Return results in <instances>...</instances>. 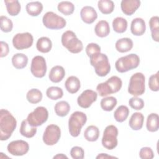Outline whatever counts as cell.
I'll use <instances>...</instances> for the list:
<instances>
[{
  "label": "cell",
  "mask_w": 159,
  "mask_h": 159,
  "mask_svg": "<svg viewBox=\"0 0 159 159\" xmlns=\"http://www.w3.org/2000/svg\"><path fill=\"white\" fill-rule=\"evenodd\" d=\"M17 126V121L12 114L7 110L0 111V139L2 141L8 140Z\"/></svg>",
  "instance_id": "1"
},
{
  "label": "cell",
  "mask_w": 159,
  "mask_h": 159,
  "mask_svg": "<svg viewBox=\"0 0 159 159\" xmlns=\"http://www.w3.org/2000/svg\"><path fill=\"white\" fill-rule=\"evenodd\" d=\"M90 63L94 68L95 73L99 76H106L111 71V65L106 54L96 53L89 57Z\"/></svg>",
  "instance_id": "2"
},
{
  "label": "cell",
  "mask_w": 159,
  "mask_h": 159,
  "mask_svg": "<svg viewBox=\"0 0 159 159\" xmlns=\"http://www.w3.org/2000/svg\"><path fill=\"white\" fill-rule=\"evenodd\" d=\"M122 81L117 76H112L106 81L99 83L96 87V90L100 96L104 97L118 92L122 88Z\"/></svg>",
  "instance_id": "3"
},
{
  "label": "cell",
  "mask_w": 159,
  "mask_h": 159,
  "mask_svg": "<svg viewBox=\"0 0 159 159\" xmlns=\"http://www.w3.org/2000/svg\"><path fill=\"white\" fill-rule=\"evenodd\" d=\"M61 41L63 46L72 53H78L83 49L82 42L71 30L65 32L61 35Z\"/></svg>",
  "instance_id": "4"
},
{
  "label": "cell",
  "mask_w": 159,
  "mask_h": 159,
  "mask_svg": "<svg viewBox=\"0 0 159 159\" xmlns=\"http://www.w3.org/2000/svg\"><path fill=\"white\" fill-rule=\"evenodd\" d=\"M87 121L86 115L81 111H75L70 116L68 120V129L70 134L73 137H77L81 133V128Z\"/></svg>",
  "instance_id": "5"
},
{
  "label": "cell",
  "mask_w": 159,
  "mask_h": 159,
  "mask_svg": "<svg viewBox=\"0 0 159 159\" xmlns=\"http://www.w3.org/2000/svg\"><path fill=\"white\" fill-rule=\"evenodd\" d=\"M140 63V58L135 53H130L119 58L115 63L117 71L119 73H125L138 67Z\"/></svg>",
  "instance_id": "6"
},
{
  "label": "cell",
  "mask_w": 159,
  "mask_h": 159,
  "mask_svg": "<svg viewBox=\"0 0 159 159\" xmlns=\"http://www.w3.org/2000/svg\"><path fill=\"white\" fill-rule=\"evenodd\" d=\"M145 77L142 73L138 72L132 75L130 78L128 92L134 96L142 95L145 90Z\"/></svg>",
  "instance_id": "7"
},
{
  "label": "cell",
  "mask_w": 159,
  "mask_h": 159,
  "mask_svg": "<svg viewBox=\"0 0 159 159\" xmlns=\"http://www.w3.org/2000/svg\"><path fill=\"white\" fill-rule=\"evenodd\" d=\"M118 129L114 125H107L103 132L102 138V145L107 150L115 148L118 143L117 141Z\"/></svg>",
  "instance_id": "8"
},
{
  "label": "cell",
  "mask_w": 159,
  "mask_h": 159,
  "mask_svg": "<svg viewBox=\"0 0 159 159\" xmlns=\"http://www.w3.org/2000/svg\"><path fill=\"white\" fill-rule=\"evenodd\" d=\"M42 22L47 29L54 30L61 29L66 24V22L63 17L52 11L47 12L43 15Z\"/></svg>",
  "instance_id": "9"
},
{
  "label": "cell",
  "mask_w": 159,
  "mask_h": 159,
  "mask_svg": "<svg viewBox=\"0 0 159 159\" xmlns=\"http://www.w3.org/2000/svg\"><path fill=\"white\" fill-rule=\"evenodd\" d=\"M48 117V112L47 109L45 107L39 106L29 114L26 120L30 125L38 127L44 124L47 120Z\"/></svg>",
  "instance_id": "10"
},
{
  "label": "cell",
  "mask_w": 159,
  "mask_h": 159,
  "mask_svg": "<svg viewBox=\"0 0 159 159\" xmlns=\"http://www.w3.org/2000/svg\"><path fill=\"white\" fill-rule=\"evenodd\" d=\"M61 137L60 128L55 124H50L47 126L43 134V142L47 145H53L56 144Z\"/></svg>",
  "instance_id": "11"
},
{
  "label": "cell",
  "mask_w": 159,
  "mask_h": 159,
  "mask_svg": "<svg viewBox=\"0 0 159 159\" xmlns=\"http://www.w3.org/2000/svg\"><path fill=\"white\" fill-rule=\"evenodd\" d=\"M34 42V38L29 32L18 33L12 39L13 46L17 50H24L30 48Z\"/></svg>",
  "instance_id": "12"
},
{
  "label": "cell",
  "mask_w": 159,
  "mask_h": 159,
  "mask_svg": "<svg viewBox=\"0 0 159 159\" xmlns=\"http://www.w3.org/2000/svg\"><path fill=\"white\" fill-rule=\"evenodd\" d=\"M30 71L36 78H43L47 72V64L45 59L40 55L34 57L31 62Z\"/></svg>",
  "instance_id": "13"
},
{
  "label": "cell",
  "mask_w": 159,
  "mask_h": 159,
  "mask_svg": "<svg viewBox=\"0 0 159 159\" xmlns=\"http://www.w3.org/2000/svg\"><path fill=\"white\" fill-rule=\"evenodd\" d=\"M8 152L14 156H22L26 154L29 150L28 143L22 140H14L10 142L7 147Z\"/></svg>",
  "instance_id": "14"
},
{
  "label": "cell",
  "mask_w": 159,
  "mask_h": 159,
  "mask_svg": "<svg viewBox=\"0 0 159 159\" xmlns=\"http://www.w3.org/2000/svg\"><path fill=\"white\" fill-rule=\"evenodd\" d=\"M97 98L98 94L96 91L91 89H86L78 97L77 102L81 107L87 109L97 100Z\"/></svg>",
  "instance_id": "15"
},
{
  "label": "cell",
  "mask_w": 159,
  "mask_h": 159,
  "mask_svg": "<svg viewBox=\"0 0 159 159\" xmlns=\"http://www.w3.org/2000/svg\"><path fill=\"white\" fill-rule=\"evenodd\" d=\"M140 6V1L139 0H122L120 3L121 10L127 16H132Z\"/></svg>",
  "instance_id": "16"
},
{
  "label": "cell",
  "mask_w": 159,
  "mask_h": 159,
  "mask_svg": "<svg viewBox=\"0 0 159 159\" xmlns=\"http://www.w3.org/2000/svg\"><path fill=\"white\" fill-rule=\"evenodd\" d=\"M80 16L82 20L88 24L93 23L98 17L96 10L91 6H84L80 12Z\"/></svg>",
  "instance_id": "17"
},
{
  "label": "cell",
  "mask_w": 159,
  "mask_h": 159,
  "mask_svg": "<svg viewBox=\"0 0 159 159\" xmlns=\"http://www.w3.org/2000/svg\"><path fill=\"white\" fill-rule=\"evenodd\" d=\"M146 30L145 20L140 17H137L132 20L130 25V31L135 36L142 35Z\"/></svg>",
  "instance_id": "18"
},
{
  "label": "cell",
  "mask_w": 159,
  "mask_h": 159,
  "mask_svg": "<svg viewBox=\"0 0 159 159\" xmlns=\"http://www.w3.org/2000/svg\"><path fill=\"white\" fill-rule=\"evenodd\" d=\"M65 75V71L63 66L56 65L52 68L50 71L48 78L53 83H59L61 81Z\"/></svg>",
  "instance_id": "19"
},
{
  "label": "cell",
  "mask_w": 159,
  "mask_h": 159,
  "mask_svg": "<svg viewBox=\"0 0 159 159\" xmlns=\"http://www.w3.org/2000/svg\"><path fill=\"white\" fill-rule=\"evenodd\" d=\"M144 116L142 113L139 112H134L130 117L129 125L130 127L134 130H140L143 124Z\"/></svg>",
  "instance_id": "20"
},
{
  "label": "cell",
  "mask_w": 159,
  "mask_h": 159,
  "mask_svg": "<svg viewBox=\"0 0 159 159\" xmlns=\"http://www.w3.org/2000/svg\"><path fill=\"white\" fill-rule=\"evenodd\" d=\"M65 86L68 92L71 94H75L80 89V81L76 76H69L65 83Z\"/></svg>",
  "instance_id": "21"
},
{
  "label": "cell",
  "mask_w": 159,
  "mask_h": 159,
  "mask_svg": "<svg viewBox=\"0 0 159 159\" xmlns=\"http://www.w3.org/2000/svg\"><path fill=\"white\" fill-rule=\"evenodd\" d=\"M94 32L98 37L103 38L107 37L110 33L109 23L104 20H99L94 27Z\"/></svg>",
  "instance_id": "22"
},
{
  "label": "cell",
  "mask_w": 159,
  "mask_h": 159,
  "mask_svg": "<svg viewBox=\"0 0 159 159\" xmlns=\"http://www.w3.org/2000/svg\"><path fill=\"white\" fill-rule=\"evenodd\" d=\"M115 47L119 52L125 53L130 51L132 48L133 41L127 37L122 38L117 40Z\"/></svg>",
  "instance_id": "23"
},
{
  "label": "cell",
  "mask_w": 159,
  "mask_h": 159,
  "mask_svg": "<svg viewBox=\"0 0 159 159\" xmlns=\"http://www.w3.org/2000/svg\"><path fill=\"white\" fill-rule=\"evenodd\" d=\"M19 132L22 136L26 138H32L36 134L37 128L30 125L27 120H24L21 122Z\"/></svg>",
  "instance_id": "24"
},
{
  "label": "cell",
  "mask_w": 159,
  "mask_h": 159,
  "mask_svg": "<svg viewBox=\"0 0 159 159\" xmlns=\"http://www.w3.org/2000/svg\"><path fill=\"white\" fill-rule=\"evenodd\" d=\"M28 63L27 57L21 53H16L12 57V64L17 69H22L25 68Z\"/></svg>",
  "instance_id": "25"
},
{
  "label": "cell",
  "mask_w": 159,
  "mask_h": 159,
  "mask_svg": "<svg viewBox=\"0 0 159 159\" xmlns=\"http://www.w3.org/2000/svg\"><path fill=\"white\" fill-rule=\"evenodd\" d=\"M36 47L38 51L42 53H48L52 49V43L48 37H42L37 40Z\"/></svg>",
  "instance_id": "26"
},
{
  "label": "cell",
  "mask_w": 159,
  "mask_h": 159,
  "mask_svg": "<svg viewBox=\"0 0 159 159\" xmlns=\"http://www.w3.org/2000/svg\"><path fill=\"white\" fill-rule=\"evenodd\" d=\"M6 9L8 14L11 16H16L19 14L20 11V4L17 0H5Z\"/></svg>",
  "instance_id": "27"
},
{
  "label": "cell",
  "mask_w": 159,
  "mask_h": 159,
  "mask_svg": "<svg viewBox=\"0 0 159 159\" xmlns=\"http://www.w3.org/2000/svg\"><path fill=\"white\" fill-rule=\"evenodd\" d=\"M159 17L157 16H153L149 20V26L152 34V39L158 42L159 41Z\"/></svg>",
  "instance_id": "28"
},
{
  "label": "cell",
  "mask_w": 159,
  "mask_h": 159,
  "mask_svg": "<svg viewBox=\"0 0 159 159\" xmlns=\"http://www.w3.org/2000/svg\"><path fill=\"white\" fill-rule=\"evenodd\" d=\"M25 9L30 16H37L42 12L43 5L39 1L30 2L27 4Z\"/></svg>",
  "instance_id": "29"
},
{
  "label": "cell",
  "mask_w": 159,
  "mask_h": 159,
  "mask_svg": "<svg viewBox=\"0 0 159 159\" xmlns=\"http://www.w3.org/2000/svg\"><path fill=\"white\" fill-rule=\"evenodd\" d=\"M146 127L149 132H155L158 131L159 128L158 115L157 113H151L148 116Z\"/></svg>",
  "instance_id": "30"
},
{
  "label": "cell",
  "mask_w": 159,
  "mask_h": 159,
  "mask_svg": "<svg viewBox=\"0 0 159 159\" xmlns=\"http://www.w3.org/2000/svg\"><path fill=\"white\" fill-rule=\"evenodd\" d=\"M84 137L89 142H95L99 137V130L95 125H89L85 129Z\"/></svg>",
  "instance_id": "31"
},
{
  "label": "cell",
  "mask_w": 159,
  "mask_h": 159,
  "mask_svg": "<svg viewBox=\"0 0 159 159\" xmlns=\"http://www.w3.org/2000/svg\"><path fill=\"white\" fill-rule=\"evenodd\" d=\"M129 112V109L126 106L121 105L119 106L114 111V117L117 122H122L127 119Z\"/></svg>",
  "instance_id": "32"
},
{
  "label": "cell",
  "mask_w": 159,
  "mask_h": 159,
  "mask_svg": "<svg viewBox=\"0 0 159 159\" xmlns=\"http://www.w3.org/2000/svg\"><path fill=\"white\" fill-rule=\"evenodd\" d=\"M55 114L60 117L66 116L70 111V104L65 101H60L56 103L54 107Z\"/></svg>",
  "instance_id": "33"
},
{
  "label": "cell",
  "mask_w": 159,
  "mask_h": 159,
  "mask_svg": "<svg viewBox=\"0 0 159 159\" xmlns=\"http://www.w3.org/2000/svg\"><path fill=\"white\" fill-rule=\"evenodd\" d=\"M112 27L117 33H124L127 28V21L122 17H117L112 21Z\"/></svg>",
  "instance_id": "34"
},
{
  "label": "cell",
  "mask_w": 159,
  "mask_h": 159,
  "mask_svg": "<svg viewBox=\"0 0 159 159\" xmlns=\"http://www.w3.org/2000/svg\"><path fill=\"white\" fill-rule=\"evenodd\" d=\"M114 3L111 0H100L98 2L99 11L104 14H109L114 9Z\"/></svg>",
  "instance_id": "35"
},
{
  "label": "cell",
  "mask_w": 159,
  "mask_h": 159,
  "mask_svg": "<svg viewBox=\"0 0 159 159\" xmlns=\"http://www.w3.org/2000/svg\"><path fill=\"white\" fill-rule=\"evenodd\" d=\"M117 99L113 96L104 98L101 99L100 105L102 110L105 111H111L117 105Z\"/></svg>",
  "instance_id": "36"
},
{
  "label": "cell",
  "mask_w": 159,
  "mask_h": 159,
  "mask_svg": "<svg viewBox=\"0 0 159 159\" xmlns=\"http://www.w3.org/2000/svg\"><path fill=\"white\" fill-rule=\"evenodd\" d=\"M26 98L28 102L30 103L37 104L42 101V93L39 89L33 88L27 92L26 94Z\"/></svg>",
  "instance_id": "37"
},
{
  "label": "cell",
  "mask_w": 159,
  "mask_h": 159,
  "mask_svg": "<svg viewBox=\"0 0 159 159\" xmlns=\"http://www.w3.org/2000/svg\"><path fill=\"white\" fill-rule=\"evenodd\" d=\"M57 9L59 12L64 15L70 16L73 13L75 6L70 1H61L58 3Z\"/></svg>",
  "instance_id": "38"
},
{
  "label": "cell",
  "mask_w": 159,
  "mask_h": 159,
  "mask_svg": "<svg viewBox=\"0 0 159 159\" xmlns=\"http://www.w3.org/2000/svg\"><path fill=\"white\" fill-rule=\"evenodd\" d=\"M46 95L52 100H57L63 97V91L60 87L50 86L47 89Z\"/></svg>",
  "instance_id": "39"
},
{
  "label": "cell",
  "mask_w": 159,
  "mask_h": 159,
  "mask_svg": "<svg viewBox=\"0 0 159 159\" xmlns=\"http://www.w3.org/2000/svg\"><path fill=\"white\" fill-rule=\"evenodd\" d=\"M0 26L1 30L5 33H7L12 30L13 23L12 20L7 17L1 16L0 17Z\"/></svg>",
  "instance_id": "40"
},
{
  "label": "cell",
  "mask_w": 159,
  "mask_h": 159,
  "mask_svg": "<svg viewBox=\"0 0 159 159\" xmlns=\"http://www.w3.org/2000/svg\"><path fill=\"white\" fill-rule=\"evenodd\" d=\"M129 104L132 109L139 111L143 108L144 101L142 99L139 98L137 96H134L129 99Z\"/></svg>",
  "instance_id": "41"
},
{
  "label": "cell",
  "mask_w": 159,
  "mask_h": 159,
  "mask_svg": "<svg viewBox=\"0 0 159 159\" xmlns=\"http://www.w3.org/2000/svg\"><path fill=\"white\" fill-rule=\"evenodd\" d=\"M158 71L150 76L148 80V86L152 91H158L159 90L158 84Z\"/></svg>",
  "instance_id": "42"
},
{
  "label": "cell",
  "mask_w": 159,
  "mask_h": 159,
  "mask_svg": "<svg viewBox=\"0 0 159 159\" xmlns=\"http://www.w3.org/2000/svg\"><path fill=\"white\" fill-rule=\"evenodd\" d=\"M70 155L73 159H83L84 157V152L82 147L75 146L71 149Z\"/></svg>",
  "instance_id": "43"
},
{
  "label": "cell",
  "mask_w": 159,
  "mask_h": 159,
  "mask_svg": "<svg viewBox=\"0 0 159 159\" xmlns=\"http://www.w3.org/2000/svg\"><path fill=\"white\" fill-rule=\"evenodd\" d=\"M139 157L142 159H152L154 157V153L150 147H142L139 152Z\"/></svg>",
  "instance_id": "44"
},
{
  "label": "cell",
  "mask_w": 159,
  "mask_h": 159,
  "mask_svg": "<svg viewBox=\"0 0 159 159\" xmlns=\"http://www.w3.org/2000/svg\"><path fill=\"white\" fill-rule=\"evenodd\" d=\"M101 52V47L100 46L95 43H90L87 45L86 47V53L88 57L91 55Z\"/></svg>",
  "instance_id": "45"
},
{
  "label": "cell",
  "mask_w": 159,
  "mask_h": 159,
  "mask_svg": "<svg viewBox=\"0 0 159 159\" xmlns=\"http://www.w3.org/2000/svg\"><path fill=\"white\" fill-rule=\"evenodd\" d=\"M1 57L2 58L6 57L9 52V48L8 44L4 41H1Z\"/></svg>",
  "instance_id": "46"
},
{
  "label": "cell",
  "mask_w": 159,
  "mask_h": 159,
  "mask_svg": "<svg viewBox=\"0 0 159 159\" xmlns=\"http://www.w3.org/2000/svg\"><path fill=\"white\" fill-rule=\"evenodd\" d=\"M96 158L98 159V158H117L114 156L108 155L107 153H100L96 157Z\"/></svg>",
  "instance_id": "47"
},
{
  "label": "cell",
  "mask_w": 159,
  "mask_h": 159,
  "mask_svg": "<svg viewBox=\"0 0 159 159\" xmlns=\"http://www.w3.org/2000/svg\"><path fill=\"white\" fill-rule=\"evenodd\" d=\"M53 158H68V157L63 153H59L54 156Z\"/></svg>",
  "instance_id": "48"
}]
</instances>
